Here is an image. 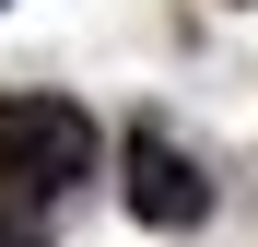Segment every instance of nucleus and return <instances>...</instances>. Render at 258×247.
Returning <instances> with one entry per match:
<instances>
[{
	"label": "nucleus",
	"mask_w": 258,
	"mask_h": 247,
	"mask_svg": "<svg viewBox=\"0 0 258 247\" xmlns=\"http://www.w3.org/2000/svg\"><path fill=\"white\" fill-rule=\"evenodd\" d=\"M129 212L141 224H164V235H188L200 212H211V177H200V153L176 141V130H129Z\"/></svg>",
	"instance_id": "2"
},
{
	"label": "nucleus",
	"mask_w": 258,
	"mask_h": 247,
	"mask_svg": "<svg viewBox=\"0 0 258 247\" xmlns=\"http://www.w3.org/2000/svg\"><path fill=\"white\" fill-rule=\"evenodd\" d=\"M0 247H35V212H0Z\"/></svg>",
	"instance_id": "3"
},
{
	"label": "nucleus",
	"mask_w": 258,
	"mask_h": 247,
	"mask_svg": "<svg viewBox=\"0 0 258 247\" xmlns=\"http://www.w3.org/2000/svg\"><path fill=\"white\" fill-rule=\"evenodd\" d=\"M71 177H94V118L71 94H0V212H47Z\"/></svg>",
	"instance_id": "1"
}]
</instances>
